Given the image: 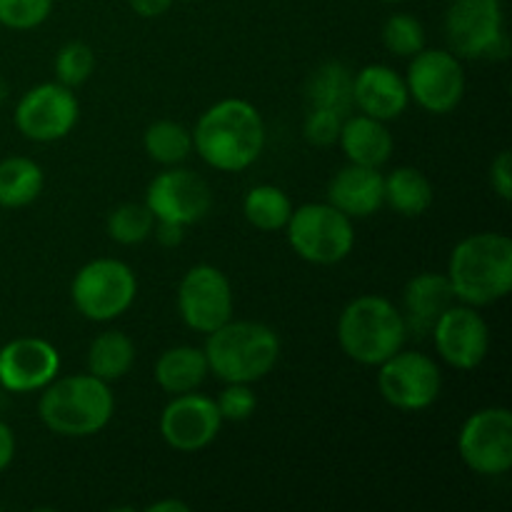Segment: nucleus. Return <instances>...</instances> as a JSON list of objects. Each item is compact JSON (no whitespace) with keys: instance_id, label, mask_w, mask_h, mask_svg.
<instances>
[{"instance_id":"nucleus-36","label":"nucleus","mask_w":512,"mask_h":512,"mask_svg":"<svg viewBox=\"0 0 512 512\" xmlns=\"http://www.w3.org/2000/svg\"><path fill=\"white\" fill-rule=\"evenodd\" d=\"M153 235L158 238L160 245L165 248H178L185 238V228L178 223H165V220H155Z\"/></svg>"},{"instance_id":"nucleus-35","label":"nucleus","mask_w":512,"mask_h":512,"mask_svg":"<svg viewBox=\"0 0 512 512\" xmlns=\"http://www.w3.org/2000/svg\"><path fill=\"white\" fill-rule=\"evenodd\" d=\"M490 185H493V193L500 200L510 203L512 200V155L508 150H500L498 158L490 163Z\"/></svg>"},{"instance_id":"nucleus-32","label":"nucleus","mask_w":512,"mask_h":512,"mask_svg":"<svg viewBox=\"0 0 512 512\" xmlns=\"http://www.w3.org/2000/svg\"><path fill=\"white\" fill-rule=\"evenodd\" d=\"M53 13V0H0V25L10 30H33Z\"/></svg>"},{"instance_id":"nucleus-4","label":"nucleus","mask_w":512,"mask_h":512,"mask_svg":"<svg viewBox=\"0 0 512 512\" xmlns=\"http://www.w3.org/2000/svg\"><path fill=\"white\" fill-rule=\"evenodd\" d=\"M210 373L223 383H258L280 360V338L270 325L233 320L208 333L203 348Z\"/></svg>"},{"instance_id":"nucleus-22","label":"nucleus","mask_w":512,"mask_h":512,"mask_svg":"<svg viewBox=\"0 0 512 512\" xmlns=\"http://www.w3.org/2000/svg\"><path fill=\"white\" fill-rule=\"evenodd\" d=\"M208 358H205L203 348H193V345H175L168 348L155 363V383L160 390L173 398V395L193 393L208 378Z\"/></svg>"},{"instance_id":"nucleus-8","label":"nucleus","mask_w":512,"mask_h":512,"mask_svg":"<svg viewBox=\"0 0 512 512\" xmlns=\"http://www.w3.org/2000/svg\"><path fill=\"white\" fill-rule=\"evenodd\" d=\"M290 248L313 265H335L355 248L353 220L330 203H305L293 208L288 225Z\"/></svg>"},{"instance_id":"nucleus-19","label":"nucleus","mask_w":512,"mask_h":512,"mask_svg":"<svg viewBox=\"0 0 512 512\" xmlns=\"http://www.w3.org/2000/svg\"><path fill=\"white\" fill-rule=\"evenodd\" d=\"M328 203L350 220L370 218L385 205V175L380 168L348 163L328 183Z\"/></svg>"},{"instance_id":"nucleus-42","label":"nucleus","mask_w":512,"mask_h":512,"mask_svg":"<svg viewBox=\"0 0 512 512\" xmlns=\"http://www.w3.org/2000/svg\"><path fill=\"white\" fill-rule=\"evenodd\" d=\"M188 3H195V0H188Z\"/></svg>"},{"instance_id":"nucleus-33","label":"nucleus","mask_w":512,"mask_h":512,"mask_svg":"<svg viewBox=\"0 0 512 512\" xmlns=\"http://www.w3.org/2000/svg\"><path fill=\"white\" fill-rule=\"evenodd\" d=\"M220 418L230 420V423H243L258 408V398H255L253 388L248 383H225L223 393L215 398Z\"/></svg>"},{"instance_id":"nucleus-15","label":"nucleus","mask_w":512,"mask_h":512,"mask_svg":"<svg viewBox=\"0 0 512 512\" xmlns=\"http://www.w3.org/2000/svg\"><path fill=\"white\" fill-rule=\"evenodd\" d=\"M440 358L455 370H475L490 350V328L478 308L453 303L430 330Z\"/></svg>"},{"instance_id":"nucleus-3","label":"nucleus","mask_w":512,"mask_h":512,"mask_svg":"<svg viewBox=\"0 0 512 512\" xmlns=\"http://www.w3.org/2000/svg\"><path fill=\"white\" fill-rule=\"evenodd\" d=\"M115 413L110 383L90 373L55 378L40 390V423L60 438H90L108 428Z\"/></svg>"},{"instance_id":"nucleus-25","label":"nucleus","mask_w":512,"mask_h":512,"mask_svg":"<svg viewBox=\"0 0 512 512\" xmlns=\"http://www.w3.org/2000/svg\"><path fill=\"white\" fill-rule=\"evenodd\" d=\"M43 168L33 158L13 155L0 160V208H25L43 193Z\"/></svg>"},{"instance_id":"nucleus-18","label":"nucleus","mask_w":512,"mask_h":512,"mask_svg":"<svg viewBox=\"0 0 512 512\" xmlns=\"http://www.w3.org/2000/svg\"><path fill=\"white\" fill-rule=\"evenodd\" d=\"M408 103L405 78L390 65L373 63L353 73V108L358 113L390 123L408 110Z\"/></svg>"},{"instance_id":"nucleus-7","label":"nucleus","mask_w":512,"mask_h":512,"mask_svg":"<svg viewBox=\"0 0 512 512\" xmlns=\"http://www.w3.org/2000/svg\"><path fill=\"white\" fill-rule=\"evenodd\" d=\"M138 295V278L123 260L95 258L75 273L70 298L75 310L93 323H110L128 313Z\"/></svg>"},{"instance_id":"nucleus-31","label":"nucleus","mask_w":512,"mask_h":512,"mask_svg":"<svg viewBox=\"0 0 512 512\" xmlns=\"http://www.w3.org/2000/svg\"><path fill=\"white\" fill-rule=\"evenodd\" d=\"M55 80L68 88H78V85L88 83L90 75L95 70V53L88 43L83 40H70L63 48L55 53Z\"/></svg>"},{"instance_id":"nucleus-17","label":"nucleus","mask_w":512,"mask_h":512,"mask_svg":"<svg viewBox=\"0 0 512 512\" xmlns=\"http://www.w3.org/2000/svg\"><path fill=\"white\" fill-rule=\"evenodd\" d=\"M60 353L43 338H15L0 348V388L8 393H35L60 373Z\"/></svg>"},{"instance_id":"nucleus-30","label":"nucleus","mask_w":512,"mask_h":512,"mask_svg":"<svg viewBox=\"0 0 512 512\" xmlns=\"http://www.w3.org/2000/svg\"><path fill=\"white\" fill-rule=\"evenodd\" d=\"M425 28L415 15L395 13L383 25V45L398 58H413L425 48Z\"/></svg>"},{"instance_id":"nucleus-23","label":"nucleus","mask_w":512,"mask_h":512,"mask_svg":"<svg viewBox=\"0 0 512 512\" xmlns=\"http://www.w3.org/2000/svg\"><path fill=\"white\" fill-rule=\"evenodd\" d=\"M308 108L333 110L348 118L353 113V70L340 60H325L305 83Z\"/></svg>"},{"instance_id":"nucleus-28","label":"nucleus","mask_w":512,"mask_h":512,"mask_svg":"<svg viewBox=\"0 0 512 512\" xmlns=\"http://www.w3.org/2000/svg\"><path fill=\"white\" fill-rule=\"evenodd\" d=\"M143 148L158 165H180L193 153V133L178 120H155L143 133Z\"/></svg>"},{"instance_id":"nucleus-1","label":"nucleus","mask_w":512,"mask_h":512,"mask_svg":"<svg viewBox=\"0 0 512 512\" xmlns=\"http://www.w3.org/2000/svg\"><path fill=\"white\" fill-rule=\"evenodd\" d=\"M263 148V115L243 98H225L210 105L193 128V150L210 168L223 173L250 168Z\"/></svg>"},{"instance_id":"nucleus-40","label":"nucleus","mask_w":512,"mask_h":512,"mask_svg":"<svg viewBox=\"0 0 512 512\" xmlns=\"http://www.w3.org/2000/svg\"><path fill=\"white\" fill-rule=\"evenodd\" d=\"M5 93H8V90H5V83H3V80H0V100L5 98Z\"/></svg>"},{"instance_id":"nucleus-20","label":"nucleus","mask_w":512,"mask_h":512,"mask_svg":"<svg viewBox=\"0 0 512 512\" xmlns=\"http://www.w3.org/2000/svg\"><path fill=\"white\" fill-rule=\"evenodd\" d=\"M453 303H458V298H455L448 275L420 273L410 278L403 288V308H400L408 335H415V338L430 335L440 315Z\"/></svg>"},{"instance_id":"nucleus-5","label":"nucleus","mask_w":512,"mask_h":512,"mask_svg":"<svg viewBox=\"0 0 512 512\" xmlns=\"http://www.w3.org/2000/svg\"><path fill=\"white\" fill-rule=\"evenodd\" d=\"M408 328L403 313L383 295H360L343 308L338 318V343L358 365L378 368L405 348Z\"/></svg>"},{"instance_id":"nucleus-26","label":"nucleus","mask_w":512,"mask_h":512,"mask_svg":"<svg viewBox=\"0 0 512 512\" xmlns=\"http://www.w3.org/2000/svg\"><path fill=\"white\" fill-rule=\"evenodd\" d=\"M135 365V343L123 330H103L88 348V373L105 383L125 378Z\"/></svg>"},{"instance_id":"nucleus-13","label":"nucleus","mask_w":512,"mask_h":512,"mask_svg":"<svg viewBox=\"0 0 512 512\" xmlns=\"http://www.w3.org/2000/svg\"><path fill=\"white\" fill-rule=\"evenodd\" d=\"M178 313L195 333H213L233 318V285L208 263L193 265L178 285Z\"/></svg>"},{"instance_id":"nucleus-6","label":"nucleus","mask_w":512,"mask_h":512,"mask_svg":"<svg viewBox=\"0 0 512 512\" xmlns=\"http://www.w3.org/2000/svg\"><path fill=\"white\" fill-rule=\"evenodd\" d=\"M448 50L460 60H505L510 53L500 0H450L445 10Z\"/></svg>"},{"instance_id":"nucleus-21","label":"nucleus","mask_w":512,"mask_h":512,"mask_svg":"<svg viewBox=\"0 0 512 512\" xmlns=\"http://www.w3.org/2000/svg\"><path fill=\"white\" fill-rule=\"evenodd\" d=\"M338 143L348 163L365 165V168H383L395 148L393 133L388 130V125L363 113H350L343 120Z\"/></svg>"},{"instance_id":"nucleus-29","label":"nucleus","mask_w":512,"mask_h":512,"mask_svg":"<svg viewBox=\"0 0 512 512\" xmlns=\"http://www.w3.org/2000/svg\"><path fill=\"white\" fill-rule=\"evenodd\" d=\"M105 230L118 245H138L153 235L155 215L145 203H123L110 210Z\"/></svg>"},{"instance_id":"nucleus-10","label":"nucleus","mask_w":512,"mask_h":512,"mask_svg":"<svg viewBox=\"0 0 512 512\" xmlns=\"http://www.w3.org/2000/svg\"><path fill=\"white\" fill-rule=\"evenodd\" d=\"M410 100L433 115H448L463 100L468 80L465 68L453 50L428 48L425 45L418 55L410 58L408 75H405Z\"/></svg>"},{"instance_id":"nucleus-27","label":"nucleus","mask_w":512,"mask_h":512,"mask_svg":"<svg viewBox=\"0 0 512 512\" xmlns=\"http://www.w3.org/2000/svg\"><path fill=\"white\" fill-rule=\"evenodd\" d=\"M243 215L253 228L263 233L285 230L290 215H293V200L288 198L278 185H255L243 198Z\"/></svg>"},{"instance_id":"nucleus-39","label":"nucleus","mask_w":512,"mask_h":512,"mask_svg":"<svg viewBox=\"0 0 512 512\" xmlns=\"http://www.w3.org/2000/svg\"><path fill=\"white\" fill-rule=\"evenodd\" d=\"M148 512H188L190 508L185 503H180V500H158V503H150Z\"/></svg>"},{"instance_id":"nucleus-14","label":"nucleus","mask_w":512,"mask_h":512,"mask_svg":"<svg viewBox=\"0 0 512 512\" xmlns=\"http://www.w3.org/2000/svg\"><path fill=\"white\" fill-rule=\"evenodd\" d=\"M145 205L155 215V220L188 228L210 213L213 190H210L208 180L195 170L170 165L150 180L148 190H145Z\"/></svg>"},{"instance_id":"nucleus-11","label":"nucleus","mask_w":512,"mask_h":512,"mask_svg":"<svg viewBox=\"0 0 512 512\" xmlns=\"http://www.w3.org/2000/svg\"><path fill=\"white\" fill-rule=\"evenodd\" d=\"M378 390L395 410L418 413L440 398L443 375L430 355L403 348L378 365Z\"/></svg>"},{"instance_id":"nucleus-38","label":"nucleus","mask_w":512,"mask_h":512,"mask_svg":"<svg viewBox=\"0 0 512 512\" xmlns=\"http://www.w3.org/2000/svg\"><path fill=\"white\" fill-rule=\"evenodd\" d=\"M15 458V433L8 423L0 420V473L13 463Z\"/></svg>"},{"instance_id":"nucleus-9","label":"nucleus","mask_w":512,"mask_h":512,"mask_svg":"<svg viewBox=\"0 0 512 512\" xmlns=\"http://www.w3.org/2000/svg\"><path fill=\"white\" fill-rule=\"evenodd\" d=\"M465 468L483 478H500L512 468V413L503 405L480 408L458 433Z\"/></svg>"},{"instance_id":"nucleus-34","label":"nucleus","mask_w":512,"mask_h":512,"mask_svg":"<svg viewBox=\"0 0 512 512\" xmlns=\"http://www.w3.org/2000/svg\"><path fill=\"white\" fill-rule=\"evenodd\" d=\"M343 115L333 113V110L308 108L303 120V135L310 145L315 148H328L335 145L340 138V128H343Z\"/></svg>"},{"instance_id":"nucleus-12","label":"nucleus","mask_w":512,"mask_h":512,"mask_svg":"<svg viewBox=\"0 0 512 512\" xmlns=\"http://www.w3.org/2000/svg\"><path fill=\"white\" fill-rule=\"evenodd\" d=\"M80 118V103L73 88L63 83H40L15 105V128L33 143H55L73 133Z\"/></svg>"},{"instance_id":"nucleus-24","label":"nucleus","mask_w":512,"mask_h":512,"mask_svg":"<svg viewBox=\"0 0 512 512\" xmlns=\"http://www.w3.org/2000/svg\"><path fill=\"white\" fill-rule=\"evenodd\" d=\"M435 193L428 175L410 165H400L385 175V205L403 218H420L433 205Z\"/></svg>"},{"instance_id":"nucleus-37","label":"nucleus","mask_w":512,"mask_h":512,"mask_svg":"<svg viewBox=\"0 0 512 512\" xmlns=\"http://www.w3.org/2000/svg\"><path fill=\"white\" fill-rule=\"evenodd\" d=\"M128 3L140 18H160L163 13H168L173 0H128Z\"/></svg>"},{"instance_id":"nucleus-41","label":"nucleus","mask_w":512,"mask_h":512,"mask_svg":"<svg viewBox=\"0 0 512 512\" xmlns=\"http://www.w3.org/2000/svg\"><path fill=\"white\" fill-rule=\"evenodd\" d=\"M383 3H403V0H383Z\"/></svg>"},{"instance_id":"nucleus-2","label":"nucleus","mask_w":512,"mask_h":512,"mask_svg":"<svg viewBox=\"0 0 512 512\" xmlns=\"http://www.w3.org/2000/svg\"><path fill=\"white\" fill-rule=\"evenodd\" d=\"M448 280L458 303L485 308L512 290V240L503 233H473L448 260Z\"/></svg>"},{"instance_id":"nucleus-16","label":"nucleus","mask_w":512,"mask_h":512,"mask_svg":"<svg viewBox=\"0 0 512 512\" xmlns=\"http://www.w3.org/2000/svg\"><path fill=\"white\" fill-rule=\"evenodd\" d=\"M223 418L213 398L200 393L173 395L160 413V435L178 453H198L220 433Z\"/></svg>"}]
</instances>
